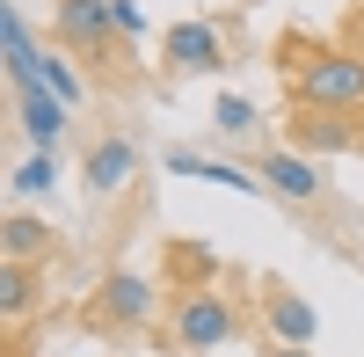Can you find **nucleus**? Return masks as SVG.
<instances>
[{"label": "nucleus", "instance_id": "obj_15", "mask_svg": "<svg viewBox=\"0 0 364 357\" xmlns=\"http://www.w3.org/2000/svg\"><path fill=\"white\" fill-rule=\"evenodd\" d=\"M37 80L51 87L58 102H80V95H87V87H80V73H73V58H58V51H44V73H37Z\"/></svg>", "mask_w": 364, "mask_h": 357}, {"label": "nucleus", "instance_id": "obj_18", "mask_svg": "<svg viewBox=\"0 0 364 357\" xmlns=\"http://www.w3.org/2000/svg\"><path fill=\"white\" fill-rule=\"evenodd\" d=\"M269 357H306V350H291V343H277V350H269Z\"/></svg>", "mask_w": 364, "mask_h": 357}, {"label": "nucleus", "instance_id": "obj_6", "mask_svg": "<svg viewBox=\"0 0 364 357\" xmlns=\"http://www.w3.org/2000/svg\"><path fill=\"white\" fill-rule=\"evenodd\" d=\"M291 146L299 154H357L364 146V117L357 110H299L291 117Z\"/></svg>", "mask_w": 364, "mask_h": 357}, {"label": "nucleus", "instance_id": "obj_2", "mask_svg": "<svg viewBox=\"0 0 364 357\" xmlns=\"http://www.w3.org/2000/svg\"><path fill=\"white\" fill-rule=\"evenodd\" d=\"M240 336V307L226 299L219 284H197V292H182L175 299V343L182 350H219V343H233Z\"/></svg>", "mask_w": 364, "mask_h": 357}, {"label": "nucleus", "instance_id": "obj_16", "mask_svg": "<svg viewBox=\"0 0 364 357\" xmlns=\"http://www.w3.org/2000/svg\"><path fill=\"white\" fill-rule=\"evenodd\" d=\"M211 124H219L226 139L255 132V102H248V95H219V102H211Z\"/></svg>", "mask_w": 364, "mask_h": 357}, {"label": "nucleus", "instance_id": "obj_8", "mask_svg": "<svg viewBox=\"0 0 364 357\" xmlns=\"http://www.w3.org/2000/svg\"><path fill=\"white\" fill-rule=\"evenodd\" d=\"M255 175H262V190H277L284 204H314V197L328 190V183H321V168H314L306 154H284V146H277V154H262Z\"/></svg>", "mask_w": 364, "mask_h": 357}, {"label": "nucleus", "instance_id": "obj_12", "mask_svg": "<svg viewBox=\"0 0 364 357\" xmlns=\"http://www.w3.org/2000/svg\"><path fill=\"white\" fill-rule=\"evenodd\" d=\"M0 241H8V262H44V255H51V226L29 219V212H8Z\"/></svg>", "mask_w": 364, "mask_h": 357}, {"label": "nucleus", "instance_id": "obj_14", "mask_svg": "<svg viewBox=\"0 0 364 357\" xmlns=\"http://www.w3.org/2000/svg\"><path fill=\"white\" fill-rule=\"evenodd\" d=\"M51 183H58V161H51V154H29V161L15 168V183H8V190H15V197H44Z\"/></svg>", "mask_w": 364, "mask_h": 357}, {"label": "nucleus", "instance_id": "obj_1", "mask_svg": "<svg viewBox=\"0 0 364 357\" xmlns=\"http://www.w3.org/2000/svg\"><path fill=\"white\" fill-rule=\"evenodd\" d=\"M277 58L291 66V102L299 110H357L364 117V51L314 44V37H284Z\"/></svg>", "mask_w": 364, "mask_h": 357}, {"label": "nucleus", "instance_id": "obj_7", "mask_svg": "<svg viewBox=\"0 0 364 357\" xmlns=\"http://www.w3.org/2000/svg\"><path fill=\"white\" fill-rule=\"evenodd\" d=\"M262 321H269V336L291 343V350H314V336H321V314L299 299L291 284H269V292H262Z\"/></svg>", "mask_w": 364, "mask_h": 357}, {"label": "nucleus", "instance_id": "obj_19", "mask_svg": "<svg viewBox=\"0 0 364 357\" xmlns=\"http://www.w3.org/2000/svg\"><path fill=\"white\" fill-rule=\"evenodd\" d=\"M357 37H364V29H357Z\"/></svg>", "mask_w": 364, "mask_h": 357}, {"label": "nucleus", "instance_id": "obj_11", "mask_svg": "<svg viewBox=\"0 0 364 357\" xmlns=\"http://www.w3.org/2000/svg\"><path fill=\"white\" fill-rule=\"evenodd\" d=\"M168 175H197V183H226V190H262L255 168H233V161H204V154H168Z\"/></svg>", "mask_w": 364, "mask_h": 357}, {"label": "nucleus", "instance_id": "obj_9", "mask_svg": "<svg viewBox=\"0 0 364 357\" xmlns=\"http://www.w3.org/2000/svg\"><path fill=\"white\" fill-rule=\"evenodd\" d=\"M15 117H22V139L37 146V154H51V146L66 139V117H73V102H58L51 87H29V95H15Z\"/></svg>", "mask_w": 364, "mask_h": 357}, {"label": "nucleus", "instance_id": "obj_5", "mask_svg": "<svg viewBox=\"0 0 364 357\" xmlns=\"http://www.w3.org/2000/svg\"><path fill=\"white\" fill-rule=\"evenodd\" d=\"M161 58H168V73H219V66H226V37H219L204 15L168 22V29H161Z\"/></svg>", "mask_w": 364, "mask_h": 357}, {"label": "nucleus", "instance_id": "obj_13", "mask_svg": "<svg viewBox=\"0 0 364 357\" xmlns=\"http://www.w3.org/2000/svg\"><path fill=\"white\" fill-rule=\"evenodd\" d=\"M29 307H37V262H0V314L29 321Z\"/></svg>", "mask_w": 364, "mask_h": 357}, {"label": "nucleus", "instance_id": "obj_17", "mask_svg": "<svg viewBox=\"0 0 364 357\" xmlns=\"http://www.w3.org/2000/svg\"><path fill=\"white\" fill-rule=\"evenodd\" d=\"M109 15H117V37H146V8L139 0H109Z\"/></svg>", "mask_w": 364, "mask_h": 357}, {"label": "nucleus", "instance_id": "obj_4", "mask_svg": "<svg viewBox=\"0 0 364 357\" xmlns=\"http://www.w3.org/2000/svg\"><path fill=\"white\" fill-rule=\"evenodd\" d=\"M51 29H58V44H66V51L102 58L109 37H117V15H109V0H51Z\"/></svg>", "mask_w": 364, "mask_h": 357}, {"label": "nucleus", "instance_id": "obj_3", "mask_svg": "<svg viewBox=\"0 0 364 357\" xmlns=\"http://www.w3.org/2000/svg\"><path fill=\"white\" fill-rule=\"evenodd\" d=\"M154 314H161V284L154 277H139V270H109L102 277V292H95V329L139 336V329H154Z\"/></svg>", "mask_w": 364, "mask_h": 357}, {"label": "nucleus", "instance_id": "obj_10", "mask_svg": "<svg viewBox=\"0 0 364 357\" xmlns=\"http://www.w3.org/2000/svg\"><path fill=\"white\" fill-rule=\"evenodd\" d=\"M132 168H139V146H132V139L87 146V190H95V197H117V190L132 183Z\"/></svg>", "mask_w": 364, "mask_h": 357}]
</instances>
